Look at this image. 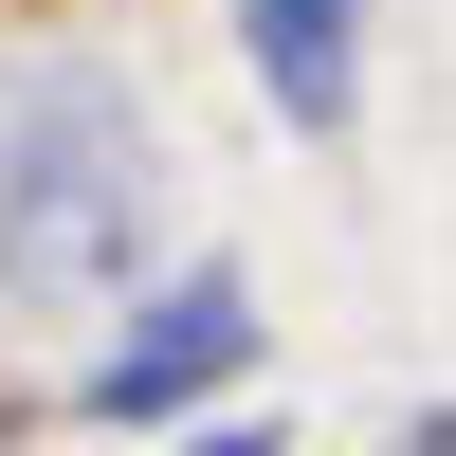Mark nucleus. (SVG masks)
<instances>
[{
	"label": "nucleus",
	"mask_w": 456,
	"mask_h": 456,
	"mask_svg": "<svg viewBox=\"0 0 456 456\" xmlns=\"http://www.w3.org/2000/svg\"><path fill=\"white\" fill-rule=\"evenodd\" d=\"M256 73L292 128H347V0H256Z\"/></svg>",
	"instance_id": "obj_3"
},
{
	"label": "nucleus",
	"mask_w": 456,
	"mask_h": 456,
	"mask_svg": "<svg viewBox=\"0 0 456 456\" xmlns=\"http://www.w3.org/2000/svg\"><path fill=\"white\" fill-rule=\"evenodd\" d=\"M256 365V311H238V274H183L165 311L128 329V347L92 365V420H165V402H201V384H238Z\"/></svg>",
	"instance_id": "obj_2"
},
{
	"label": "nucleus",
	"mask_w": 456,
	"mask_h": 456,
	"mask_svg": "<svg viewBox=\"0 0 456 456\" xmlns=\"http://www.w3.org/2000/svg\"><path fill=\"white\" fill-rule=\"evenodd\" d=\"M201 456H256V438H201Z\"/></svg>",
	"instance_id": "obj_5"
},
{
	"label": "nucleus",
	"mask_w": 456,
	"mask_h": 456,
	"mask_svg": "<svg viewBox=\"0 0 456 456\" xmlns=\"http://www.w3.org/2000/svg\"><path fill=\"white\" fill-rule=\"evenodd\" d=\"M402 456H456V420H420V438H402Z\"/></svg>",
	"instance_id": "obj_4"
},
{
	"label": "nucleus",
	"mask_w": 456,
	"mask_h": 456,
	"mask_svg": "<svg viewBox=\"0 0 456 456\" xmlns=\"http://www.w3.org/2000/svg\"><path fill=\"white\" fill-rule=\"evenodd\" d=\"M128 201H146L128 128H110L92 92H55L19 146H0V292H92V274H128Z\"/></svg>",
	"instance_id": "obj_1"
}]
</instances>
